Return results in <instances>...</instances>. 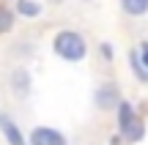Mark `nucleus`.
<instances>
[{"instance_id":"7ed1b4c3","label":"nucleus","mask_w":148,"mask_h":145,"mask_svg":"<svg viewBox=\"0 0 148 145\" xmlns=\"http://www.w3.org/2000/svg\"><path fill=\"white\" fill-rule=\"evenodd\" d=\"M25 142L27 145H69L66 134H60L58 129H49V126H36Z\"/></svg>"},{"instance_id":"f257e3e1","label":"nucleus","mask_w":148,"mask_h":145,"mask_svg":"<svg viewBox=\"0 0 148 145\" xmlns=\"http://www.w3.org/2000/svg\"><path fill=\"white\" fill-rule=\"evenodd\" d=\"M52 49H55L58 58L69 60V63H77V60L85 58L88 44H85V38L79 36L77 30H60L58 36H55V41H52Z\"/></svg>"},{"instance_id":"423d86ee","label":"nucleus","mask_w":148,"mask_h":145,"mask_svg":"<svg viewBox=\"0 0 148 145\" xmlns=\"http://www.w3.org/2000/svg\"><path fill=\"white\" fill-rule=\"evenodd\" d=\"M121 8L129 16H143L148 14V0H121Z\"/></svg>"},{"instance_id":"20e7f679","label":"nucleus","mask_w":148,"mask_h":145,"mask_svg":"<svg viewBox=\"0 0 148 145\" xmlns=\"http://www.w3.org/2000/svg\"><path fill=\"white\" fill-rule=\"evenodd\" d=\"M0 131H3V137H5L8 145H27L25 137H22V131L16 129V123L8 118V115H0Z\"/></svg>"},{"instance_id":"39448f33","label":"nucleus","mask_w":148,"mask_h":145,"mask_svg":"<svg viewBox=\"0 0 148 145\" xmlns=\"http://www.w3.org/2000/svg\"><path fill=\"white\" fill-rule=\"evenodd\" d=\"M115 104H121V101H118V91L112 85H104V88L96 91V107L99 110H110V107H115Z\"/></svg>"},{"instance_id":"6e6552de","label":"nucleus","mask_w":148,"mask_h":145,"mask_svg":"<svg viewBox=\"0 0 148 145\" xmlns=\"http://www.w3.org/2000/svg\"><path fill=\"white\" fill-rule=\"evenodd\" d=\"M11 27H14V11H11L8 5H0V36L8 33Z\"/></svg>"},{"instance_id":"0eeeda50","label":"nucleus","mask_w":148,"mask_h":145,"mask_svg":"<svg viewBox=\"0 0 148 145\" xmlns=\"http://www.w3.org/2000/svg\"><path fill=\"white\" fill-rule=\"evenodd\" d=\"M14 11H19V14H22V16H27V19H33V16L41 14V5H38L36 0H16Z\"/></svg>"},{"instance_id":"1a4fd4ad","label":"nucleus","mask_w":148,"mask_h":145,"mask_svg":"<svg viewBox=\"0 0 148 145\" xmlns=\"http://www.w3.org/2000/svg\"><path fill=\"white\" fill-rule=\"evenodd\" d=\"M137 60H140V66H143V71L148 74V41L140 44V49H137Z\"/></svg>"},{"instance_id":"f03ea898","label":"nucleus","mask_w":148,"mask_h":145,"mask_svg":"<svg viewBox=\"0 0 148 145\" xmlns=\"http://www.w3.org/2000/svg\"><path fill=\"white\" fill-rule=\"evenodd\" d=\"M118 129H121V134L126 137L129 142H137L140 137L145 134L143 120L137 118V112L132 110V104H129V101H121V104H118Z\"/></svg>"},{"instance_id":"9d476101","label":"nucleus","mask_w":148,"mask_h":145,"mask_svg":"<svg viewBox=\"0 0 148 145\" xmlns=\"http://www.w3.org/2000/svg\"><path fill=\"white\" fill-rule=\"evenodd\" d=\"M101 55H104V60H112V47L110 44H101Z\"/></svg>"}]
</instances>
